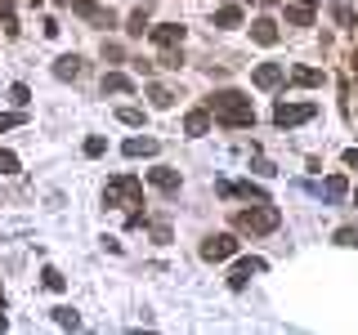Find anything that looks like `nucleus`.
<instances>
[{
  "instance_id": "21",
  "label": "nucleus",
  "mask_w": 358,
  "mask_h": 335,
  "mask_svg": "<svg viewBox=\"0 0 358 335\" xmlns=\"http://www.w3.org/2000/svg\"><path fill=\"white\" fill-rule=\"evenodd\" d=\"M54 322H59L63 331H76V327H81V318H76L72 308H54Z\"/></svg>"
},
{
  "instance_id": "16",
  "label": "nucleus",
  "mask_w": 358,
  "mask_h": 335,
  "mask_svg": "<svg viewBox=\"0 0 358 335\" xmlns=\"http://www.w3.org/2000/svg\"><path fill=\"white\" fill-rule=\"evenodd\" d=\"M291 81L313 89V85H322V72H318V67H291Z\"/></svg>"
},
{
  "instance_id": "33",
  "label": "nucleus",
  "mask_w": 358,
  "mask_h": 335,
  "mask_svg": "<svg viewBox=\"0 0 358 335\" xmlns=\"http://www.w3.org/2000/svg\"><path fill=\"white\" fill-rule=\"evenodd\" d=\"M296 5H309V9H313V5H318V0H296Z\"/></svg>"
},
{
  "instance_id": "7",
  "label": "nucleus",
  "mask_w": 358,
  "mask_h": 335,
  "mask_svg": "<svg viewBox=\"0 0 358 335\" xmlns=\"http://www.w3.org/2000/svg\"><path fill=\"white\" fill-rule=\"evenodd\" d=\"M313 193L327 201V206H341V201L350 197V184H345V174H331L327 184H313Z\"/></svg>"
},
{
  "instance_id": "28",
  "label": "nucleus",
  "mask_w": 358,
  "mask_h": 335,
  "mask_svg": "<svg viewBox=\"0 0 358 335\" xmlns=\"http://www.w3.org/2000/svg\"><path fill=\"white\" fill-rule=\"evenodd\" d=\"M336 246H358V228H341L336 232Z\"/></svg>"
},
{
  "instance_id": "32",
  "label": "nucleus",
  "mask_w": 358,
  "mask_h": 335,
  "mask_svg": "<svg viewBox=\"0 0 358 335\" xmlns=\"http://www.w3.org/2000/svg\"><path fill=\"white\" fill-rule=\"evenodd\" d=\"M9 5H14V0H0V9H5V14H9Z\"/></svg>"
},
{
  "instance_id": "10",
  "label": "nucleus",
  "mask_w": 358,
  "mask_h": 335,
  "mask_svg": "<svg viewBox=\"0 0 358 335\" xmlns=\"http://www.w3.org/2000/svg\"><path fill=\"white\" fill-rule=\"evenodd\" d=\"M148 184L162 188V193H179V170H171V165H157V170H148Z\"/></svg>"
},
{
  "instance_id": "13",
  "label": "nucleus",
  "mask_w": 358,
  "mask_h": 335,
  "mask_svg": "<svg viewBox=\"0 0 358 335\" xmlns=\"http://www.w3.org/2000/svg\"><path fill=\"white\" fill-rule=\"evenodd\" d=\"M206 130H210V112H206V107H193V112L184 117V134H193V139H201Z\"/></svg>"
},
{
  "instance_id": "29",
  "label": "nucleus",
  "mask_w": 358,
  "mask_h": 335,
  "mask_svg": "<svg viewBox=\"0 0 358 335\" xmlns=\"http://www.w3.org/2000/svg\"><path fill=\"white\" fill-rule=\"evenodd\" d=\"M255 174H278V165H273V161H264V156H260V161H255Z\"/></svg>"
},
{
  "instance_id": "31",
  "label": "nucleus",
  "mask_w": 358,
  "mask_h": 335,
  "mask_svg": "<svg viewBox=\"0 0 358 335\" xmlns=\"http://www.w3.org/2000/svg\"><path fill=\"white\" fill-rule=\"evenodd\" d=\"M0 331H9V318H5V299H0Z\"/></svg>"
},
{
  "instance_id": "25",
  "label": "nucleus",
  "mask_w": 358,
  "mask_h": 335,
  "mask_svg": "<svg viewBox=\"0 0 358 335\" xmlns=\"http://www.w3.org/2000/svg\"><path fill=\"white\" fill-rule=\"evenodd\" d=\"M22 121H27V112H0V130H14Z\"/></svg>"
},
{
  "instance_id": "37",
  "label": "nucleus",
  "mask_w": 358,
  "mask_h": 335,
  "mask_svg": "<svg viewBox=\"0 0 358 335\" xmlns=\"http://www.w3.org/2000/svg\"><path fill=\"white\" fill-rule=\"evenodd\" d=\"M354 67H358V59H354Z\"/></svg>"
},
{
  "instance_id": "1",
  "label": "nucleus",
  "mask_w": 358,
  "mask_h": 335,
  "mask_svg": "<svg viewBox=\"0 0 358 335\" xmlns=\"http://www.w3.org/2000/svg\"><path fill=\"white\" fill-rule=\"evenodd\" d=\"M206 112H210L215 121H224V126H233V130L255 126V107H251V98L238 94V89H215V94L206 98Z\"/></svg>"
},
{
  "instance_id": "27",
  "label": "nucleus",
  "mask_w": 358,
  "mask_h": 335,
  "mask_svg": "<svg viewBox=\"0 0 358 335\" xmlns=\"http://www.w3.org/2000/svg\"><path fill=\"white\" fill-rule=\"evenodd\" d=\"M103 152H108V143L99 139V134H90V139H85V156H103Z\"/></svg>"
},
{
  "instance_id": "2",
  "label": "nucleus",
  "mask_w": 358,
  "mask_h": 335,
  "mask_svg": "<svg viewBox=\"0 0 358 335\" xmlns=\"http://www.w3.org/2000/svg\"><path fill=\"white\" fill-rule=\"evenodd\" d=\"M278 219H282V215H278L273 201H255L251 210H238V215H233V228L260 237V232H273V228H278Z\"/></svg>"
},
{
  "instance_id": "4",
  "label": "nucleus",
  "mask_w": 358,
  "mask_h": 335,
  "mask_svg": "<svg viewBox=\"0 0 358 335\" xmlns=\"http://www.w3.org/2000/svg\"><path fill=\"white\" fill-rule=\"evenodd\" d=\"M313 117H318V107H313V103H278V107H273V126H278V130H291V126L313 121Z\"/></svg>"
},
{
  "instance_id": "26",
  "label": "nucleus",
  "mask_w": 358,
  "mask_h": 335,
  "mask_svg": "<svg viewBox=\"0 0 358 335\" xmlns=\"http://www.w3.org/2000/svg\"><path fill=\"white\" fill-rule=\"evenodd\" d=\"M9 98H14L18 107H27V103H31V89H27V85H9Z\"/></svg>"
},
{
  "instance_id": "17",
  "label": "nucleus",
  "mask_w": 358,
  "mask_h": 335,
  "mask_svg": "<svg viewBox=\"0 0 358 335\" xmlns=\"http://www.w3.org/2000/svg\"><path fill=\"white\" fill-rule=\"evenodd\" d=\"M215 27H242V9H238V5L215 9Z\"/></svg>"
},
{
  "instance_id": "6",
  "label": "nucleus",
  "mask_w": 358,
  "mask_h": 335,
  "mask_svg": "<svg viewBox=\"0 0 358 335\" xmlns=\"http://www.w3.org/2000/svg\"><path fill=\"white\" fill-rule=\"evenodd\" d=\"M264 268H268V264L260 260V255H251V260H238V264H233V273H229V286H233V290H242L255 273H264Z\"/></svg>"
},
{
  "instance_id": "19",
  "label": "nucleus",
  "mask_w": 358,
  "mask_h": 335,
  "mask_svg": "<svg viewBox=\"0 0 358 335\" xmlns=\"http://www.w3.org/2000/svg\"><path fill=\"white\" fill-rule=\"evenodd\" d=\"M287 22H291V27H309V22H313V9H309V5L287 9Z\"/></svg>"
},
{
  "instance_id": "9",
  "label": "nucleus",
  "mask_w": 358,
  "mask_h": 335,
  "mask_svg": "<svg viewBox=\"0 0 358 335\" xmlns=\"http://www.w3.org/2000/svg\"><path fill=\"white\" fill-rule=\"evenodd\" d=\"M152 45H162V50H175V45H184V27L179 22H162V27H148Z\"/></svg>"
},
{
  "instance_id": "15",
  "label": "nucleus",
  "mask_w": 358,
  "mask_h": 335,
  "mask_svg": "<svg viewBox=\"0 0 358 335\" xmlns=\"http://www.w3.org/2000/svg\"><path fill=\"white\" fill-rule=\"evenodd\" d=\"M130 89H134L130 76H121V72H108L103 76V94H130Z\"/></svg>"
},
{
  "instance_id": "23",
  "label": "nucleus",
  "mask_w": 358,
  "mask_h": 335,
  "mask_svg": "<svg viewBox=\"0 0 358 335\" xmlns=\"http://www.w3.org/2000/svg\"><path fill=\"white\" fill-rule=\"evenodd\" d=\"M117 121L121 126H143V112L139 107H117Z\"/></svg>"
},
{
  "instance_id": "5",
  "label": "nucleus",
  "mask_w": 358,
  "mask_h": 335,
  "mask_svg": "<svg viewBox=\"0 0 358 335\" xmlns=\"http://www.w3.org/2000/svg\"><path fill=\"white\" fill-rule=\"evenodd\" d=\"M229 255H238V237H229V232H215V237L201 241V260L206 264H220V260H229Z\"/></svg>"
},
{
  "instance_id": "30",
  "label": "nucleus",
  "mask_w": 358,
  "mask_h": 335,
  "mask_svg": "<svg viewBox=\"0 0 358 335\" xmlns=\"http://www.w3.org/2000/svg\"><path fill=\"white\" fill-rule=\"evenodd\" d=\"M345 165H350V170H358V148H350V152H345Z\"/></svg>"
},
{
  "instance_id": "20",
  "label": "nucleus",
  "mask_w": 358,
  "mask_h": 335,
  "mask_svg": "<svg viewBox=\"0 0 358 335\" xmlns=\"http://www.w3.org/2000/svg\"><path fill=\"white\" fill-rule=\"evenodd\" d=\"M148 98H152V107H162V112L175 103V94H171L166 85H148Z\"/></svg>"
},
{
  "instance_id": "8",
  "label": "nucleus",
  "mask_w": 358,
  "mask_h": 335,
  "mask_svg": "<svg viewBox=\"0 0 358 335\" xmlns=\"http://www.w3.org/2000/svg\"><path fill=\"white\" fill-rule=\"evenodd\" d=\"M54 76H59V81H81V76H85V59H81V54H63V59H54Z\"/></svg>"
},
{
  "instance_id": "22",
  "label": "nucleus",
  "mask_w": 358,
  "mask_h": 335,
  "mask_svg": "<svg viewBox=\"0 0 358 335\" xmlns=\"http://www.w3.org/2000/svg\"><path fill=\"white\" fill-rule=\"evenodd\" d=\"M41 282H45V290H63V286H67V277L59 273V268H45V273H41Z\"/></svg>"
},
{
  "instance_id": "24",
  "label": "nucleus",
  "mask_w": 358,
  "mask_h": 335,
  "mask_svg": "<svg viewBox=\"0 0 358 335\" xmlns=\"http://www.w3.org/2000/svg\"><path fill=\"white\" fill-rule=\"evenodd\" d=\"M0 174H18V156L9 148H0Z\"/></svg>"
},
{
  "instance_id": "36",
  "label": "nucleus",
  "mask_w": 358,
  "mask_h": 335,
  "mask_svg": "<svg viewBox=\"0 0 358 335\" xmlns=\"http://www.w3.org/2000/svg\"><path fill=\"white\" fill-rule=\"evenodd\" d=\"M354 206H358V193H354Z\"/></svg>"
},
{
  "instance_id": "34",
  "label": "nucleus",
  "mask_w": 358,
  "mask_h": 335,
  "mask_svg": "<svg viewBox=\"0 0 358 335\" xmlns=\"http://www.w3.org/2000/svg\"><path fill=\"white\" fill-rule=\"evenodd\" d=\"M27 5H45V0H27Z\"/></svg>"
},
{
  "instance_id": "14",
  "label": "nucleus",
  "mask_w": 358,
  "mask_h": 335,
  "mask_svg": "<svg viewBox=\"0 0 358 335\" xmlns=\"http://www.w3.org/2000/svg\"><path fill=\"white\" fill-rule=\"evenodd\" d=\"M121 152H126V156H157V152H162V143H157V139H126V143H121Z\"/></svg>"
},
{
  "instance_id": "35",
  "label": "nucleus",
  "mask_w": 358,
  "mask_h": 335,
  "mask_svg": "<svg viewBox=\"0 0 358 335\" xmlns=\"http://www.w3.org/2000/svg\"><path fill=\"white\" fill-rule=\"evenodd\" d=\"M59 5H72V0H59Z\"/></svg>"
},
{
  "instance_id": "12",
  "label": "nucleus",
  "mask_w": 358,
  "mask_h": 335,
  "mask_svg": "<svg viewBox=\"0 0 358 335\" xmlns=\"http://www.w3.org/2000/svg\"><path fill=\"white\" fill-rule=\"evenodd\" d=\"M251 40L255 45H278V22L273 18H255L251 22Z\"/></svg>"
},
{
  "instance_id": "11",
  "label": "nucleus",
  "mask_w": 358,
  "mask_h": 335,
  "mask_svg": "<svg viewBox=\"0 0 358 335\" xmlns=\"http://www.w3.org/2000/svg\"><path fill=\"white\" fill-rule=\"evenodd\" d=\"M251 81L260 85V89H278V85H282V67H278V63H260Z\"/></svg>"
},
{
  "instance_id": "3",
  "label": "nucleus",
  "mask_w": 358,
  "mask_h": 335,
  "mask_svg": "<svg viewBox=\"0 0 358 335\" xmlns=\"http://www.w3.org/2000/svg\"><path fill=\"white\" fill-rule=\"evenodd\" d=\"M143 201V184L134 174H117V179H108V188H103V206H139Z\"/></svg>"
},
{
  "instance_id": "18",
  "label": "nucleus",
  "mask_w": 358,
  "mask_h": 335,
  "mask_svg": "<svg viewBox=\"0 0 358 335\" xmlns=\"http://www.w3.org/2000/svg\"><path fill=\"white\" fill-rule=\"evenodd\" d=\"M130 36H143V31H148V5H139V9H134V14H130Z\"/></svg>"
}]
</instances>
